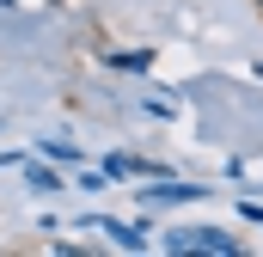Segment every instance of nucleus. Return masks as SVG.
Here are the masks:
<instances>
[{
	"label": "nucleus",
	"instance_id": "obj_1",
	"mask_svg": "<svg viewBox=\"0 0 263 257\" xmlns=\"http://www.w3.org/2000/svg\"><path fill=\"white\" fill-rule=\"evenodd\" d=\"M165 251H202V257H245L251 245H245L239 233H227V227H184V233H172V239H165Z\"/></svg>",
	"mask_w": 263,
	"mask_h": 257
},
{
	"label": "nucleus",
	"instance_id": "obj_2",
	"mask_svg": "<svg viewBox=\"0 0 263 257\" xmlns=\"http://www.w3.org/2000/svg\"><path fill=\"white\" fill-rule=\"evenodd\" d=\"M98 233H117V245H123V251H141V245H147V221H141V227H123V221H98Z\"/></svg>",
	"mask_w": 263,
	"mask_h": 257
},
{
	"label": "nucleus",
	"instance_id": "obj_3",
	"mask_svg": "<svg viewBox=\"0 0 263 257\" xmlns=\"http://www.w3.org/2000/svg\"><path fill=\"white\" fill-rule=\"evenodd\" d=\"M25 184H31V190H62V178H55V172H49V166H43V159H31V166H25Z\"/></svg>",
	"mask_w": 263,
	"mask_h": 257
},
{
	"label": "nucleus",
	"instance_id": "obj_4",
	"mask_svg": "<svg viewBox=\"0 0 263 257\" xmlns=\"http://www.w3.org/2000/svg\"><path fill=\"white\" fill-rule=\"evenodd\" d=\"M110 67H123V74H147V67H153V56H147V49H117V56H110Z\"/></svg>",
	"mask_w": 263,
	"mask_h": 257
},
{
	"label": "nucleus",
	"instance_id": "obj_5",
	"mask_svg": "<svg viewBox=\"0 0 263 257\" xmlns=\"http://www.w3.org/2000/svg\"><path fill=\"white\" fill-rule=\"evenodd\" d=\"M153 202H184V196H202V184H153Z\"/></svg>",
	"mask_w": 263,
	"mask_h": 257
},
{
	"label": "nucleus",
	"instance_id": "obj_6",
	"mask_svg": "<svg viewBox=\"0 0 263 257\" xmlns=\"http://www.w3.org/2000/svg\"><path fill=\"white\" fill-rule=\"evenodd\" d=\"M251 6H257V19H263V0H251Z\"/></svg>",
	"mask_w": 263,
	"mask_h": 257
}]
</instances>
